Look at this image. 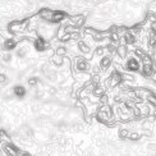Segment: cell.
Masks as SVG:
<instances>
[{"label":"cell","mask_w":156,"mask_h":156,"mask_svg":"<svg viewBox=\"0 0 156 156\" xmlns=\"http://www.w3.org/2000/svg\"><path fill=\"white\" fill-rule=\"evenodd\" d=\"M126 68H127V70H129V72H138L141 69V63L137 58L131 56V58H128L127 62H126Z\"/></svg>","instance_id":"6da1fadb"},{"label":"cell","mask_w":156,"mask_h":156,"mask_svg":"<svg viewBox=\"0 0 156 156\" xmlns=\"http://www.w3.org/2000/svg\"><path fill=\"white\" fill-rule=\"evenodd\" d=\"M13 94H14V96L17 97V99H24L26 96H27V88H26L23 84H16L14 87H13Z\"/></svg>","instance_id":"7a4b0ae2"},{"label":"cell","mask_w":156,"mask_h":156,"mask_svg":"<svg viewBox=\"0 0 156 156\" xmlns=\"http://www.w3.org/2000/svg\"><path fill=\"white\" fill-rule=\"evenodd\" d=\"M76 68H77V70H80V72H88L90 64L84 58H78L76 60Z\"/></svg>","instance_id":"3957f363"},{"label":"cell","mask_w":156,"mask_h":156,"mask_svg":"<svg viewBox=\"0 0 156 156\" xmlns=\"http://www.w3.org/2000/svg\"><path fill=\"white\" fill-rule=\"evenodd\" d=\"M34 48H35L36 51H40V53H42V51L46 50L48 44H46V41H45V38L38 37V38H36V40L34 41Z\"/></svg>","instance_id":"277c9868"},{"label":"cell","mask_w":156,"mask_h":156,"mask_svg":"<svg viewBox=\"0 0 156 156\" xmlns=\"http://www.w3.org/2000/svg\"><path fill=\"white\" fill-rule=\"evenodd\" d=\"M17 45H18V44H17V41H16V40H13V38H8V40H5V41H4L3 48H4V50H5V51H8V53H10V51L16 50Z\"/></svg>","instance_id":"5b68a950"},{"label":"cell","mask_w":156,"mask_h":156,"mask_svg":"<svg viewBox=\"0 0 156 156\" xmlns=\"http://www.w3.org/2000/svg\"><path fill=\"white\" fill-rule=\"evenodd\" d=\"M142 74H144L145 77H152L154 74V69H152V66H151V63L150 62H145L144 64V67H142Z\"/></svg>","instance_id":"8992f818"},{"label":"cell","mask_w":156,"mask_h":156,"mask_svg":"<svg viewBox=\"0 0 156 156\" xmlns=\"http://www.w3.org/2000/svg\"><path fill=\"white\" fill-rule=\"evenodd\" d=\"M66 18V14L60 10H54L53 12V17H51V23H60L63 19Z\"/></svg>","instance_id":"52a82bcc"},{"label":"cell","mask_w":156,"mask_h":156,"mask_svg":"<svg viewBox=\"0 0 156 156\" xmlns=\"http://www.w3.org/2000/svg\"><path fill=\"white\" fill-rule=\"evenodd\" d=\"M112 63H113V60H112V58L110 56H108V55L102 56L101 60H100V68L104 69V70H106V69H109L110 67H112Z\"/></svg>","instance_id":"ba28073f"},{"label":"cell","mask_w":156,"mask_h":156,"mask_svg":"<svg viewBox=\"0 0 156 156\" xmlns=\"http://www.w3.org/2000/svg\"><path fill=\"white\" fill-rule=\"evenodd\" d=\"M40 17L42 19H45V21H51V17H53V10H50V9H42L40 12Z\"/></svg>","instance_id":"9c48e42d"},{"label":"cell","mask_w":156,"mask_h":156,"mask_svg":"<svg viewBox=\"0 0 156 156\" xmlns=\"http://www.w3.org/2000/svg\"><path fill=\"white\" fill-rule=\"evenodd\" d=\"M78 48H80L81 53H83V54H87V53H90V48H88L87 45L84 44L83 41H81L80 44H78Z\"/></svg>","instance_id":"30bf717a"},{"label":"cell","mask_w":156,"mask_h":156,"mask_svg":"<svg viewBox=\"0 0 156 156\" xmlns=\"http://www.w3.org/2000/svg\"><path fill=\"white\" fill-rule=\"evenodd\" d=\"M112 84L114 86V84H116V83H119L120 81H122V76L119 74V73H114L113 76H112Z\"/></svg>","instance_id":"8fae6325"},{"label":"cell","mask_w":156,"mask_h":156,"mask_svg":"<svg viewBox=\"0 0 156 156\" xmlns=\"http://www.w3.org/2000/svg\"><path fill=\"white\" fill-rule=\"evenodd\" d=\"M27 53H28V51H27V49H26V48H19L17 50V56L18 58H24L26 55H27Z\"/></svg>","instance_id":"7c38bea8"},{"label":"cell","mask_w":156,"mask_h":156,"mask_svg":"<svg viewBox=\"0 0 156 156\" xmlns=\"http://www.w3.org/2000/svg\"><path fill=\"white\" fill-rule=\"evenodd\" d=\"M124 40H126L127 44H133L136 38H134V36H133L132 34H126V35H124Z\"/></svg>","instance_id":"4fadbf2b"},{"label":"cell","mask_w":156,"mask_h":156,"mask_svg":"<svg viewBox=\"0 0 156 156\" xmlns=\"http://www.w3.org/2000/svg\"><path fill=\"white\" fill-rule=\"evenodd\" d=\"M27 83L30 84V86H36V84L38 83V78L37 77H30L27 80Z\"/></svg>","instance_id":"5bb4252c"},{"label":"cell","mask_w":156,"mask_h":156,"mask_svg":"<svg viewBox=\"0 0 156 156\" xmlns=\"http://www.w3.org/2000/svg\"><path fill=\"white\" fill-rule=\"evenodd\" d=\"M118 54H119L122 58H124V56H126V54H127L126 48H124V46H120V48H118Z\"/></svg>","instance_id":"9a60e30c"},{"label":"cell","mask_w":156,"mask_h":156,"mask_svg":"<svg viewBox=\"0 0 156 156\" xmlns=\"http://www.w3.org/2000/svg\"><path fill=\"white\" fill-rule=\"evenodd\" d=\"M3 60L4 62H10V59H12V55H10V53H8V51H5V54H3Z\"/></svg>","instance_id":"2e32d148"},{"label":"cell","mask_w":156,"mask_h":156,"mask_svg":"<svg viewBox=\"0 0 156 156\" xmlns=\"http://www.w3.org/2000/svg\"><path fill=\"white\" fill-rule=\"evenodd\" d=\"M4 82H5V76L0 74V83H4Z\"/></svg>","instance_id":"e0dca14e"},{"label":"cell","mask_w":156,"mask_h":156,"mask_svg":"<svg viewBox=\"0 0 156 156\" xmlns=\"http://www.w3.org/2000/svg\"><path fill=\"white\" fill-rule=\"evenodd\" d=\"M19 156H31V155H30V154H27V152H23V154H21Z\"/></svg>","instance_id":"ac0fdd59"}]
</instances>
